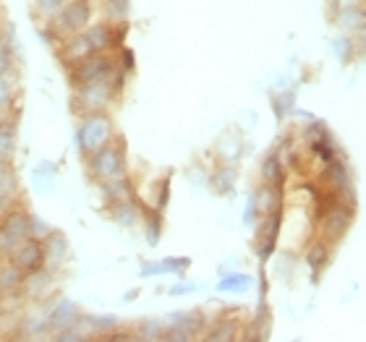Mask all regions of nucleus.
Here are the masks:
<instances>
[{"label":"nucleus","instance_id":"9d476101","mask_svg":"<svg viewBox=\"0 0 366 342\" xmlns=\"http://www.w3.org/2000/svg\"><path fill=\"white\" fill-rule=\"evenodd\" d=\"M16 196V175L8 162H0V209H8Z\"/></svg>","mask_w":366,"mask_h":342},{"label":"nucleus","instance_id":"e433bc0d","mask_svg":"<svg viewBox=\"0 0 366 342\" xmlns=\"http://www.w3.org/2000/svg\"><path fill=\"white\" fill-rule=\"evenodd\" d=\"M194 290H197V285H183V288H173L170 293H173V296H181V293H194Z\"/></svg>","mask_w":366,"mask_h":342},{"label":"nucleus","instance_id":"6e6552de","mask_svg":"<svg viewBox=\"0 0 366 342\" xmlns=\"http://www.w3.org/2000/svg\"><path fill=\"white\" fill-rule=\"evenodd\" d=\"M14 253H16L14 264L19 266L21 272H34V269L42 266V243H39V241H29V238H26Z\"/></svg>","mask_w":366,"mask_h":342},{"label":"nucleus","instance_id":"b1692460","mask_svg":"<svg viewBox=\"0 0 366 342\" xmlns=\"http://www.w3.org/2000/svg\"><path fill=\"white\" fill-rule=\"evenodd\" d=\"M160 228H162L160 214L152 212V214H149V220H147V238H149V243H152V246L160 241Z\"/></svg>","mask_w":366,"mask_h":342},{"label":"nucleus","instance_id":"f03ea898","mask_svg":"<svg viewBox=\"0 0 366 342\" xmlns=\"http://www.w3.org/2000/svg\"><path fill=\"white\" fill-rule=\"evenodd\" d=\"M107 139H110V121L105 115H92L79 131V144L84 146L86 152H97L99 146L107 144Z\"/></svg>","mask_w":366,"mask_h":342},{"label":"nucleus","instance_id":"72a5a7b5","mask_svg":"<svg viewBox=\"0 0 366 342\" xmlns=\"http://www.w3.org/2000/svg\"><path fill=\"white\" fill-rule=\"evenodd\" d=\"M11 102V89H8L6 79L0 76V107H6Z\"/></svg>","mask_w":366,"mask_h":342},{"label":"nucleus","instance_id":"0eeeda50","mask_svg":"<svg viewBox=\"0 0 366 342\" xmlns=\"http://www.w3.org/2000/svg\"><path fill=\"white\" fill-rule=\"evenodd\" d=\"M86 21H89V6H86L84 0H79V3H71L69 8H63L61 14H58V26H61L63 31L84 29Z\"/></svg>","mask_w":366,"mask_h":342},{"label":"nucleus","instance_id":"412c9836","mask_svg":"<svg viewBox=\"0 0 366 342\" xmlns=\"http://www.w3.org/2000/svg\"><path fill=\"white\" fill-rule=\"evenodd\" d=\"M115 220L123 222V225H134L139 220L137 206H131L129 201H118V206H115Z\"/></svg>","mask_w":366,"mask_h":342},{"label":"nucleus","instance_id":"bb28decb","mask_svg":"<svg viewBox=\"0 0 366 342\" xmlns=\"http://www.w3.org/2000/svg\"><path fill=\"white\" fill-rule=\"evenodd\" d=\"M361 24H364V16H361L359 8H348V11H343L345 29H361Z\"/></svg>","mask_w":366,"mask_h":342},{"label":"nucleus","instance_id":"f8f14e48","mask_svg":"<svg viewBox=\"0 0 366 342\" xmlns=\"http://www.w3.org/2000/svg\"><path fill=\"white\" fill-rule=\"evenodd\" d=\"M105 196L110 201H131V186L123 178H107L105 181Z\"/></svg>","mask_w":366,"mask_h":342},{"label":"nucleus","instance_id":"393cba45","mask_svg":"<svg viewBox=\"0 0 366 342\" xmlns=\"http://www.w3.org/2000/svg\"><path fill=\"white\" fill-rule=\"evenodd\" d=\"M262 173H264V178L272 183H280L282 173H280V165H277V157H267L264 160V165H262Z\"/></svg>","mask_w":366,"mask_h":342},{"label":"nucleus","instance_id":"f257e3e1","mask_svg":"<svg viewBox=\"0 0 366 342\" xmlns=\"http://www.w3.org/2000/svg\"><path fill=\"white\" fill-rule=\"evenodd\" d=\"M29 238V217L26 214H8L0 228V253H14Z\"/></svg>","mask_w":366,"mask_h":342},{"label":"nucleus","instance_id":"2f4dec72","mask_svg":"<svg viewBox=\"0 0 366 342\" xmlns=\"http://www.w3.org/2000/svg\"><path fill=\"white\" fill-rule=\"evenodd\" d=\"M92 324H94V332H105V329H113L115 327V319L113 316H105V319H92Z\"/></svg>","mask_w":366,"mask_h":342},{"label":"nucleus","instance_id":"aec40b11","mask_svg":"<svg viewBox=\"0 0 366 342\" xmlns=\"http://www.w3.org/2000/svg\"><path fill=\"white\" fill-rule=\"evenodd\" d=\"M249 285H252V280H249L246 274H228V277H222L220 290H236V293H244Z\"/></svg>","mask_w":366,"mask_h":342},{"label":"nucleus","instance_id":"f3484780","mask_svg":"<svg viewBox=\"0 0 366 342\" xmlns=\"http://www.w3.org/2000/svg\"><path fill=\"white\" fill-rule=\"evenodd\" d=\"M47 282H50V272L39 266V269H34V272H31V277L24 282V285H26V290H29L31 296H39V293H45V290H47Z\"/></svg>","mask_w":366,"mask_h":342},{"label":"nucleus","instance_id":"4c0bfd02","mask_svg":"<svg viewBox=\"0 0 366 342\" xmlns=\"http://www.w3.org/2000/svg\"><path fill=\"white\" fill-rule=\"evenodd\" d=\"M123 58H126V69H131V66H134V58H131V53H129V50H126V53H123Z\"/></svg>","mask_w":366,"mask_h":342},{"label":"nucleus","instance_id":"a211bd4d","mask_svg":"<svg viewBox=\"0 0 366 342\" xmlns=\"http://www.w3.org/2000/svg\"><path fill=\"white\" fill-rule=\"evenodd\" d=\"M24 277H21V269L16 264H8L6 269H3V274H0V285H3V290H14L16 285H21Z\"/></svg>","mask_w":366,"mask_h":342},{"label":"nucleus","instance_id":"7c9ffc66","mask_svg":"<svg viewBox=\"0 0 366 342\" xmlns=\"http://www.w3.org/2000/svg\"><path fill=\"white\" fill-rule=\"evenodd\" d=\"M233 337H236V329H233V324H222L217 332H212V335H209V340L220 342V340H233Z\"/></svg>","mask_w":366,"mask_h":342},{"label":"nucleus","instance_id":"c9c22d12","mask_svg":"<svg viewBox=\"0 0 366 342\" xmlns=\"http://www.w3.org/2000/svg\"><path fill=\"white\" fill-rule=\"evenodd\" d=\"M8 69V50H6V45L0 42V74Z\"/></svg>","mask_w":366,"mask_h":342},{"label":"nucleus","instance_id":"f704fd0d","mask_svg":"<svg viewBox=\"0 0 366 342\" xmlns=\"http://www.w3.org/2000/svg\"><path fill=\"white\" fill-rule=\"evenodd\" d=\"M61 3H63V0H39V6L45 8V11H50V14H58Z\"/></svg>","mask_w":366,"mask_h":342},{"label":"nucleus","instance_id":"6ab92c4d","mask_svg":"<svg viewBox=\"0 0 366 342\" xmlns=\"http://www.w3.org/2000/svg\"><path fill=\"white\" fill-rule=\"evenodd\" d=\"M330 178H332V183H335L337 188H345L348 186V170H345V165L340 160H335V157H330Z\"/></svg>","mask_w":366,"mask_h":342},{"label":"nucleus","instance_id":"ddd939ff","mask_svg":"<svg viewBox=\"0 0 366 342\" xmlns=\"http://www.w3.org/2000/svg\"><path fill=\"white\" fill-rule=\"evenodd\" d=\"M348 228H351V212H348V209H335V212L327 217L330 238H340Z\"/></svg>","mask_w":366,"mask_h":342},{"label":"nucleus","instance_id":"7ed1b4c3","mask_svg":"<svg viewBox=\"0 0 366 342\" xmlns=\"http://www.w3.org/2000/svg\"><path fill=\"white\" fill-rule=\"evenodd\" d=\"M110 74V63H107L105 55H86L84 61L76 63V69H74V81L76 84H92V81H97V79H105Z\"/></svg>","mask_w":366,"mask_h":342},{"label":"nucleus","instance_id":"423d86ee","mask_svg":"<svg viewBox=\"0 0 366 342\" xmlns=\"http://www.w3.org/2000/svg\"><path fill=\"white\" fill-rule=\"evenodd\" d=\"M45 241L47 243H42V264H47V269H58V266L66 261V253H69L66 236H61V233H50Z\"/></svg>","mask_w":366,"mask_h":342},{"label":"nucleus","instance_id":"5701e85b","mask_svg":"<svg viewBox=\"0 0 366 342\" xmlns=\"http://www.w3.org/2000/svg\"><path fill=\"white\" fill-rule=\"evenodd\" d=\"M129 14V0H107V16L113 21H121Z\"/></svg>","mask_w":366,"mask_h":342},{"label":"nucleus","instance_id":"dca6fc26","mask_svg":"<svg viewBox=\"0 0 366 342\" xmlns=\"http://www.w3.org/2000/svg\"><path fill=\"white\" fill-rule=\"evenodd\" d=\"M86 39H89V45L94 53H99V50H105L110 42H113V37H110V29H107L105 24H99V26H92L89 31H86Z\"/></svg>","mask_w":366,"mask_h":342},{"label":"nucleus","instance_id":"4be33fe9","mask_svg":"<svg viewBox=\"0 0 366 342\" xmlns=\"http://www.w3.org/2000/svg\"><path fill=\"white\" fill-rule=\"evenodd\" d=\"M277 201H280V191L277 188H264L259 193V209L264 214L272 212V209H277Z\"/></svg>","mask_w":366,"mask_h":342},{"label":"nucleus","instance_id":"39448f33","mask_svg":"<svg viewBox=\"0 0 366 342\" xmlns=\"http://www.w3.org/2000/svg\"><path fill=\"white\" fill-rule=\"evenodd\" d=\"M110 74H113V69H110ZM110 74L105 79L92 81V84H84V89H81V107L84 110H99V107H105L113 99V86L107 81Z\"/></svg>","mask_w":366,"mask_h":342},{"label":"nucleus","instance_id":"cd10ccee","mask_svg":"<svg viewBox=\"0 0 366 342\" xmlns=\"http://www.w3.org/2000/svg\"><path fill=\"white\" fill-rule=\"evenodd\" d=\"M165 335L160 327V321H147L144 327L139 329V337H144V340H160V337Z\"/></svg>","mask_w":366,"mask_h":342},{"label":"nucleus","instance_id":"2eb2a0df","mask_svg":"<svg viewBox=\"0 0 366 342\" xmlns=\"http://www.w3.org/2000/svg\"><path fill=\"white\" fill-rule=\"evenodd\" d=\"M16 149V131L14 126H0V162H8Z\"/></svg>","mask_w":366,"mask_h":342},{"label":"nucleus","instance_id":"1a4fd4ad","mask_svg":"<svg viewBox=\"0 0 366 342\" xmlns=\"http://www.w3.org/2000/svg\"><path fill=\"white\" fill-rule=\"evenodd\" d=\"M71 324H76V306L71 303V301H61V303L53 308V313H50L47 327H53L55 332H61V329L71 327Z\"/></svg>","mask_w":366,"mask_h":342},{"label":"nucleus","instance_id":"c85d7f7f","mask_svg":"<svg viewBox=\"0 0 366 342\" xmlns=\"http://www.w3.org/2000/svg\"><path fill=\"white\" fill-rule=\"evenodd\" d=\"M173 321H176V324H181V327H186L189 332H191V329H199V324H202L199 313H176V316H173Z\"/></svg>","mask_w":366,"mask_h":342},{"label":"nucleus","instance_id":"4468645a","mask_svg":"<svg viewBox=\"0 0 366 342\" xmlns=\"http://www.w3.org/2000/svg\"><path fill=\"white\" fill-rule=\"evenodd\" d=\"M191 261L186 256L183 258H165V261H160V264L154 266H144L142 269V277H152V274H168V272H178V269H186Z\"/></svg>","mask_w":366,"mask_h":342},{"label":"nucleus","instance_id":"20e7f679","mask_svg":"<svg viewBox=\"0 0 366 342\" xmlns=\"http://www.w3.org/2000/svg\"><path fill=\"white\" fill-rule=\"evenodd\" d=\"M92 170L99 175V178H115V175L123 173V154L115 149V146H99L94 157H92Z\"/></svg>","mask_w":366,"mask_h":342},{"label":"nucleus","instance_id":"a878e982","mask_svg":"<svg viewBox=\"0 0 366 342\" xmlns=\"http://www.w3.org/2000/svg\"><path fill=\"white\" fill-rule=\"evenodd\" d=\"M50 233H53V230L47 228L45 220H39V217H29V236H34L37 241H45Z\"/></svg>","mask_w":366,"mask_h":342},{"label":"nucleus","instance_id":"473e14b6","mask_svg":"<svg viewBox=\"0 0 366 342\" xmlns=\"http://www.w3.org/2000/svg\"><path fill=\"white\" fill-rule=\"evenodd\" d=\"M233 170H222L220 175H217V181H222L220 183V191H230V186H233Z\"/></svg>","mask_w":366,"mask_h":342},{"label":"nucleus","instance_id":"c756f323","mask_svg":"<svg viewBox=\"0 0 366 342\" xmlns=\"http://www.w3.org/2000/svg\"><path fill=\"white\" fill-rule=\"evenodd\" d=\"M325 258H327V251H325V246H314L312 251H309V264H312L314 272H320L322 264H325Z\"/></svg>","mask_w":366,"mask_h":342},{"label":"nucleus","instance_id":"9b49d317","mask_svg":"<svg viewBox=\"0 0 366 342\" xmlns=\"http://www.w3.org/2000/svg\"><path fill=\"white\" fill-rule=\"evenodd\" d=\"M94 50H92L89 39H86V34H76V37L69 39V45H66V50H63V55H66V61H84L86 55H92Z\"/></svg>","mask_w":366,"mask_h":342}]
</instances>
